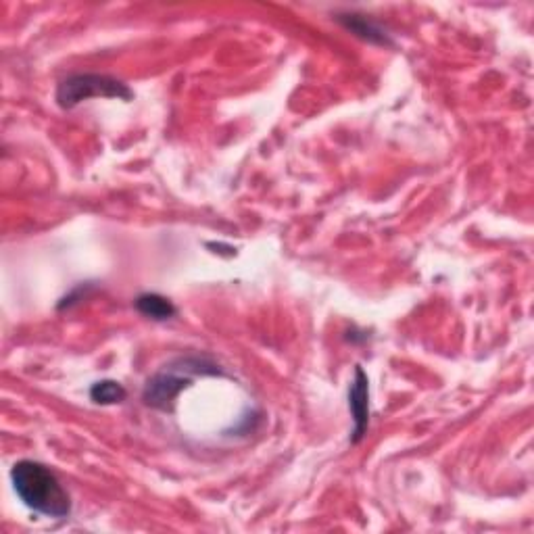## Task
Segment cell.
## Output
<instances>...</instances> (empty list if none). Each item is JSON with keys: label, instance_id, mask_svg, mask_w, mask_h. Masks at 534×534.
<instances>
[{"label": "cell", "instance_id": "cell-1", "mask_svg": "<svg viewBox=\"0 0 534 534\" xmlns=\"http://www.w3.org/2000/svg\"><path fill=\"white\" fill-rule=\"evenodd\" d=\"M11 482L23 505L36 514L57 520L69 518L71 499L51 468L32 459H21L11 470Z\"/></svg>", "mask_w": 534, "mask_h": 534}, {"label": "cell", "instance_id": "cell-2", "mask_svg": "<svg viewBox=\"0 0 534 534\" xmlns=\"http://www.w3.org/2000/svg\"><path fill=\"white\" fill-rule=\"evenodd\" d=\"M199 376H222V370L213 359L205 355L178 357L149 378L142 391V399L153 409L172 411L178 395Z\"/></svg>", "mask_w": 534, "mask_h": 534}, {"label": "cell", "instance_id": "cell-3", "mask_svg": "<svg viewBox=\"0 0 534 534\" xmlns=\"http://www.w3.org/2000/svg\"><path fill=\"white\" fill-rule=\"evenodd\" d=\"M121 99L132 101V88L117 78L101 74H74L57 86L55 99L61 109H74L76 105L96 99Z\"/></svg>", "mask_w": 534, "mask_h": 534}, {"label": "cell", "instance_id": "cell-4", "mask_svg": "<svg viewBox=\"0 0 534 534\" xmlns=\"http://www.w3.org/2000/svg\"><path fill=\"white\" fill-rule=\"evenodd\" d=\"M349 411L353 418L351 443L357 445L366 436L370 424V380L361 366H355V378L349 386Z\"/></svg>", "mask_w": 534, "mask_h": 534}, {"label": "cell", "instance_id": "cell-5", "mask_svg": "<svg viewBox=\"0 0 534 534\" xmlns=\"http://www.w3.org/2000/svg\"><path fill=\"white\" fill-rule=\"evenodd\" d=\"M134 305L144 315V318H149L153 322H167V320L176 318V313H178V309H176V305L172 301L157 295V293L140 295L134 301Z\"/></svg>", "mask_w": 534, "mask_h": 534}, {"label": "cell", "instance_id": "cell-6", "mask_svg": "<svg viewBox=\"0 0 534 534\" xmlns=\"http://www.w3.org/2000/svg\"><path fill=\"white\" fill-rule=\"evenodd\" d=\"M338 21H341L347 30H351L353 34H357L363 40L374 42V44H384V46L391 44V40H388V34L378 26V23H374L368 17L349 13V15H338Z\"/></svg>", "mask_w": 534, "mask_h": 534}, {"label": "cell", "instance_id": "cell-7", "mask_svg": "<svg viewBox=\"0 0 534 534\" xmlns=\"http://www.w3.org/2000/svg\"><path fill=\"white\" fill-rule=\"evenodd\" d=\"M126 397H128L126 388L115 380H99L90 388V399L96 405H117L121 401H126Z\"/></svg>", "mask_w": 534, "mask_h": 534}]
</instances>
